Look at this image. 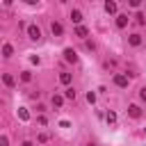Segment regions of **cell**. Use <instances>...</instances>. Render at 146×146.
<instances>
[{
	"instance_id": "9",
	"label": "cell",
	"mask_w": 146,
	"mask_h": 146,
	"mask_svg": "<svg viewBox=\"0 0 146 146\" xmlns=\"http://www.w3.org/2000/svg\"><path fill=\"white\" fill-rule=\"evenodd\" d=\"M11 55H14L11 43H5V46H2V57H11Z\"/></svg>"
},
{
	"instance_id": "21",
	"label": "cell",
	"mask_w": 146,
	"mask_h": 146,
	"mask_svg": "<svg viewBox=\"0 0 146 146\" xmlns=\"http://www.w3.org/2000/svg\"><path fill=\"white\" fill-rule=\"evenodd\" d=\"M0 146H9V139H7V137H5V135H2V137H0Z\"/></svg>"
},
{
	"instance_id": "20",
	"label": "cell",
	"mask_w": 146,
	"mask_h": 146,
	"mask_svg": "<svg viewBox=\"0 0 146 146\" xmlns=\"http://www.w3.org/2000/svg\"><path fill=\"white\" fill-rule=\"evenodd\" d=\"M137 23H141V25H144V23H146V16H144V14H137Z\"/></svg>"
},
{
	"instance_id": "27",
	"label": "cell",
	"mask_w": 146,
	"mask_h": 146,
	"mask_svg": "<svg viewBox=\"0 0 146 146\" xmlns=\"http://www.w3.org/2000/svg\"><path fill=\"white\" fill-rule=\"evenodd\" d=\"M144 2H146V0H144Z\"/></svg>"
},
{
	"instance_id": "16",
	"label": "cell",
	"mask_w": 146,
	"mask_h": 146,
	"mask_svg": "<svg viewBox=\"0 0 146 146\" xmlns=\"http://www.w3.org/2000/svg\"><path fill=\"white\" fill-rule=\"evenodd\" d=\"M62 103H64V98L55 94V96H52V105H55V107H62Z\"/></svg>"
},
{
	"instance_id": "3",
	"label": "cell",
	"mask_w": 146,
	"mask_h": 146,
	"mask_svg": "<svg viewBox=\"0 0 146 146\" xmlns=\"http://www.w3.org/2000/svg\"><path fill=\"white\" fill-rule=\"evenodd\" d=\"M114 84H116V87H128V75L116 73V75H114Z\"/></svg>"
},
{
	"instance_id": "7",
	"label": "cell",
	"mask_w": 146,
	"mask_h": 146,
	"mask_svg": "<svg viewBox=\"0 0 146 146\" xmlns=\"http://www.w3.org/2000/svg\"><path fill=\"white\" fill-rule=\"evenodd\" d=\"M125 25H128V16L125 14H119L116 16V27H125Z\"/></svg>"
},
{
	"instance_id": "5",
	"label": "cell",
	"mask_w": 146,
	"mask_h": 146,
	"mask_svg": "<svg viewBox=\"0 0 146 146\" xmlns=\"http://www.w3.org/2000/svg\"><path fill=\"white\" fill-rule=\"evenodd\" d=\"M128 114H130L132 119H139V116H141V110H139V105H130V107H128Z\"/></svg>"
},
{
	"instance_id": "25",
	"label": "cell",
	"mask_w": 146,
	"mask_h": 146,
	"mask_svg": "<svg viewBox=\"0 0 146 146\" xmlns=\"http://www.w3.org/2000/svg\"><path fill=\"white\" fill-rule=\"evenodd\" d=\"M25 2H27V5H34V2H36V0H25Z\"/></svg>"
},
{
	"instance_id": "24",
	"label": "cell",
	"mask_w": 146,
	"mask_h": 146,
	"mask_svg": "<svg viewBox=\"0 0 146 146\" xmlns=\"http://www.w3.org/2000/svg\"><path fill=\"white\" fill-rule=\"evenodd\" d=\"M23 146H34V144L32 141H23Z\"/></svg>"
},
{
	"instance_id": "11",
	"label": "cell",
	"mask_w": 146,
	"mask_h": 146,
	"mask_svg": "<svg viewBox=\"0 0 146 146\" xmlns=\"http://www.w3.org/2000/svg\"><path fill=\"white\" fill-rule=\"evenodd\" d=\"M2 82H5L7 87H14V82H16V80H14V75H9V73H5V75H2Z\"/></svg>"
},
{
	"instance_id": "13",
	"label": "cell",
	"mask_w": 146,
	"mask_h": 146,
	"mask_svg": "<svg viewBox=\"0 0 146 146\" xmlns=\"http://www.w3.org/2000/svg\"><path fill=\"white\" fill-rule=\"evenodd\" d=\"M59 82L62 84H71V73H62L59 75Z\"/></svg>"
},
{
	"instance_id": "8",
	"label": "cell",
	"mask_w": 146,
	"mask_h": 146,
	"mask_svg": "<svg viewBox=\"0 0 146 146\" xmlns=\"http://www.w3.org/2000/svg\"><path fill=\"white\" fill-rule=\"evenodd\" d=\"M71 21H73V23H80V21H82V11H80V9H73V11H71Z\"/></svg>"
},
{
	"instance_id": "12",
	"label": "cell",
	"mask_w": 146,
	"mask_h": 146,
	"mask_svg": "<svg viewBox=\"0 0 146 146\" xmlns=\"http://www.w3.org/2000/svg\"><path fill=\"white\" fill-rule=\"evenodd\" d=\"M75 34H78L80 39H84V36H87V27H82V25H78V27H75Z\"/></svg>"
},
{
	"instance_id": "4",
	"label": "cell",
	"mask_w": 146,
	"mask_h": 146,
	"mask_svg": "<svg viewBox=\"0 0 146 146\" xmlns=\"http://www.w3.org/2000/svg\"><path fill=\"white\" fill-rule=\"evenodd\" d=\"M50 30H52V34H55V36H62V34H64L62 23H55V21H52V23H50Z\"/></svg>"
},
{
	"instance_id": "15",
	"label": "cell",
	"mask_w": 146,
	"mask_h": 146,
	"mask_svg": "<svg viewBox=\"0 0 146 146\" xmlns=\"http://www.w3.org/2000/svg\"><path fill=\"white\" fill-rule=\"evenodd\" d=\"M64 96H66V98H71V100H75V89H73V87H68V89L64 91Z\"/></svg>"
},
{
	"instance_id": "18",
	"label": "cell",
	"mask_w": 146,
	"mask_h": 146,
	"mask_svg": "<svg viewBox=\"0 0 146 146\" xmlns=\"http://www.w3.org/2000/svg\"><path fill=\"white\" fill-rule=\"evenodd\" d=\"M21 80H23V82H30V80H32V73H30V71H23V73H21Z\"/></svg>"
},
{
	"instance_id": "26",
	"label": "cell",
	"mask_w": 146,
	"mask_h": 146,
	"mask_svg": "<svg viewBox=\"0 0 146 146\" xmlns=\"http://www.w3.org/2000/svg\"><path fill=\"white\" fill-rule=\"evenodd\" d=\"M89 146H96V144H89Z\"/></svg>"
},
{
	"instance_id": "23",
	"label": "cell",
	"mask_w": 146,
	"mask_h": 146,
	"mask_svg": "<svg viewBox=\"0 0 146 146\" xmlns=\"http://www.w3.org/2000/svg\"><path fill=\"white\" fill-rule=\"evenodd\" d=\"M128 5H130V7H139V5H141V0H128Z\"/></svg>"
},
{
	"instance_id": "17",
	"label": "cell",
	"mask_w": 146,
	"mask_h": 146,
	"mask_svg": "<svg viewBox=\"0 0 146 146\" xmlns=\"http://www.w3.org/2000/svg\"><path fill=\"white\" fill-rule=\"evenodd\" d=\"M105 121H107V123H116V114H114V112H107V114H105Z\"/></svg>"
},
{
	"instance_id": "2",
	"label": "cell",
	"mask_w": 146,
	"mask_h": 146,
	"mask_svg": "<svg viewBox=\"0 0 146 146\" xmlns=\"http://www.w3.org/2000/svg\"><path fill=\"white\" fill-rule=\"evenodd\" d=\"M64 59L71 62V64H75V62H78V52H75L73 48H66V50H64Z\"/></svg>"
},
{
	"instance_id": "6",
	"label": "cell",
	"mask_w": 146,
	"mask_h": 146,
	"mask_svg": "<svg viewBox=\"0 0 146 146\" xmlns=\"http://www.w3.org/2000/svg\"><path fill=\"white\" fill-rule=\"evenodd\" d=\"M105 11L107 14H116V2L114 0H105Z\"/></svg>"
},
{
	"instance_id": "1",
	"label": "cell",
	"mask_w": 146,
	"mask_h": 146,
	"mask_svg": "<svg viewBox=\"0 0 146 146\" xmlns=\"http://www.w3.org/2000/svg\"><path fill=\"white\" fill-rule=\"evenodd\" d=\"M27 36H30L32 41H39V39H41V30H39L36 25H30V27H27Z\"/></svg>"
},
{
	"instance_id": "22",
	"label": "cell",
	"mask_w": 146,
	"mask_h": 146,
	"mask_svg": "<svg viewBox=\"0 0 146 146\" xmlns=\"http://www.w3.org/2000/svg\"><path fill=\"white\" fill-rule=\"evenodd\" d=\"M139 98L146 103V87H144V89H139Z\"/></svg>"
},
{
	"instance_id": "19",
	"label": "cell",
	"mask_w": 146,
	"mask_h": 146,
	"mask_svg": "<svg viewBox=\"0 0 146 146\" xmlns=\"http://www.w3.org/2000/svg\"><path fill=\"white\" fill-rule=\"evenodd\" d=\"M87 100L94 105V103H96V94H94V91H89V94H87Z\"/></svg>"
},
{
	"instance_id": "10",
	"label": "cell",
	"mask_w": 146,
	"mask_h": 146,
	"mask_svg": "<svg viewBox=\"0 0 146 146\" xmlns=\"http://www.w3.org/2000/svg\"><path fill=\"white\" fill-rule=\"evenodd\" d=\"M128 41H130V46H139V43H141V36H139V34H130Z\"/></svg>"
},
{
	"instance_id": "14",
	"label": "cell",
	"mask_w": 146,
	"mask_h": 146,
	"mask_svg": "<svg viewBox=\"0 0 146 146\" xmlns=\"http://www.w3.org/2000/svg\"><path fill=\"white\" fill-rule=\"evenodd\" d=\"M18 116H21V121H27V119H30V114H27L25 107H18Z\"/></svg>"
}]
</instances>
